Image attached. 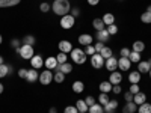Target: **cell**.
<instances>
[{
  "label": "cell",
  "instance_id": "obj_6",
  "mask_svg": "<svg viewBox=\"0 0 151 113\" xmlns=\"http://www.w3.org/2000/svg\"><path fill=\"white\" fill-rule=\"evenodd\" d=\"M91 65H92L95 69L103 68V67H104V59L101 57V54H100V53L92 54V56H91Z\"/></svg>",
  "mask_w": 151,
  "mask_h": 113
},
{
  "label": "cell",
  "instance_id": "obj_56",
  "mask_svg": "<svg viewBox=\"0 0 151 113\" xmlns=\"http://www.w3.org/2000/svg\"><path fill=\"white\" fill-rule=\"evenodd\" d=\"M147 12H151V5L148 6V9H147Z\"/></svg>",
  "mask_w": 151,
  "mask_h": 113
},
{
  "label": "cell",
  "instance_id": "obj_8",
  "mask_svg": "<svg viewBox=\"0 0 151 113\" xmlns=\"http://www.w3.org/2000/svg\"><path fill=\"white\" fill-rule=\"evenodd\" d=\"M30 65H32L33 69H40V68L44 65V60H42V57H41L40 54H35V56L30 59Z\"/></svg>",
  "mask_w": 151,
  "mask_h": 113
},
{
  "label": "cell",
  "instance_id": "obj_16",
  "mask_svg": "<svg viewBox=\"0 0 151 113\" xmlns=\"http://www.w3.org/2000/svg\"><path fill=\"white\" fill-rule=\"evenodd\" d=\"M129 82L132 84H137V83L141 82V72L139 71H132L129 74Z\"/></svg>",
  "mask_w": 151,
  "mask_h": 113
},
{
  "label": "cell",
  "instance_id": "obj_2",
  "mask_svg": "<svg viewBox=\"0 0 151 113\" xmlns=\"http://www.w3.org/2000/svg\"><path fill=\"white\" fill-rule=\"evenodd\" d=\"M71 59L74 64L77 65H83L86 62V53L85 50H80V48H73L71 50Z\"/></svg>",
  "mask_w": 151,
  "mask_h": 113
},
{
  "label": "cell",
  "instance_id": "obj_29",
  "mask_svg": "<svg viewBox=\"0 0 151 113\" xmlns=\"http://www.w3.org/2000/svg\"><path fill=\"white\" fill-rule=\"evenodd\" d=\"M88 113H104V109L101 104H94L88 109Z\"/></svg>",
  "mask_w": 151,
  "mask_h": 113
},
{
  "label": "cell",
  "instance_id": "obj_49",
  "mask_svg": "<svg viewBox=\"0 0 151 113\" xmlns=\"http://www.w3.org/2000/svg\"><path fill=\"white\" fill-rule=\"evenodd\" d=\"M133 97H134V95H133V94H132L130 91H129L127 94H125V95H124V98H125V101H127V103H130V101H133Z\"/></svg>",
  "mask_w": 151,
  "mask_h": 113
},
{
  "label": "cell",
  "instance_id": "obj_22",
  "mask_svg": "<svg viewBox=\"0 0 151 113\" xmlns=\"http://www.w3.org/2000/svg\"><path fill=\"white\" fill-rule=\"evenodd\" d=\"M150 65H148V62H144V60H141L139 64H137V71H139L141 74H144V72H150Z\"/></svg>",
  "mask_w": 151,
  "mask_h": 113
},
{
  "label": "cell",
  "instance_id": "obj_13",
  "mask_svg": "<svg viewBox=\"0 0 151 113\" xmlns=\"http://www.w3.org/2000/svg\"><path fill=\"white\" fill-rule=\"evenodd\" d=\"M55 69L64 72V74L67 75V74H70V72L73 71V65H71V64H67V62H65V64H58V67H56Z\"/></svg>",
  "mask_w": 151,
  "mask_h": 113
},
{
  "label": "cell",
  "instance_id": "obj_25",
  "mask_svg": "<svg viewBox=\"0 0 151 113\" xmlns=\"http://www.w3.org/2000/svg\"><path fill=\"white\" fill-rule=\"evenodd\" d=\"M100 91L103 94H109L112 91V83L110 82H101L100 83Z\"/></svg>",
  "mask_w": 151,
  "mask_h": 113
},
{
  "label": "cell",
  "instance_id": "obj_45",
  "mask_svg": "<svg viewBox=\"0 0 151 113\" xmlns=\"http://www.w3.org/2000/svg\"><path fill=\"white\" fill-rule=\"evenodd\" d=\"M130 92H132L133 95L137 94V92H141V91H139V84H132V86H130Z\"/></svg>",
  "mask_w": 151,
  "mask_h": 113
},
{
  "label": "cell",
  "instance_id": "obj_21",
  "mask_svg": "<svg viewBox=\"0 0 151 113\" xmlns=\"http://www.w3.org/2000/svg\"><path fill=\"white\" fill-rule=\"evenodd\" d=\"M116 107H118V101H116V99H110L106 106H103V109H104L106 113H107V112H113Z\"/></svg>",
  "mask_w": 151,
  "mask_h": 113
},
{
  "label": "cell",
  "instance_id": "obj_24",
  "mask_svg": "<svg viewBox=\"0 0 151 113\" xmlns=\"http://www.w3.org/2000/svg\"><path fill=\"white\" fill-rule=\"evenodd\" d=\"M101 20H103V23L106 24V26H110V24H115V15H113V14H104Z\"/></svg>",
  "mask_w": 151,
  "mask_h": 113
},
{
  "label": "cell",
  "instance_id": "obj_5",
  "mask_svg": "<svg viewBox=\"0 0 151 113\" xmlns=\"http://www.w3.org/2000/svg\"><path fill=\"white\" fill-rule=\"evenodd\" d=\"M40 82H41V84H44V86L50 84V83L53 82V72L50 71V69H44V71L40 74Z\"/></svg>",
  "mask_w": 151,
  "mask_h": 113
},
{
  "label": "cell",
  "instance_id": "obj_31",
  "mask_svg": "<svg viewBox=\"0 0 151 113\" xmlns=\"http://www.w3.org/2000/svg\"><path fill=\"white\" fill-rule=\"evenodd\" d=\"M76 107H77L79 112H86V113H88V109H89V107H88V104L85 103V99H79V101L76 103Z\"/></svg>",
  "mask_w": 151,
  "mask_h": 113
},
{
  "label": "cell",
  "instance_id": "obj_58",
  "mask_svg": "<svg viewBox=\"0 0 151 113\" xmlns=\"http://www.w3.org/2000/svg\"><path fill=\"white\" fill-rule=\"evenodd\" d=\"M147 62H148V65H150V67H151V59H148V60H147Z\"/></svg>",
  "mask_w": 151,
  "mask_h": 113
},
{
  "label": "cell",
  "instance_id": "obj_9",
  "mask_svg": "<svg viewBox=\"0 0 151 113\" xmlns=\"http://www.w3.org/2000/svg\"><path fill=\"white\" fill-rule=\"evenodd\" d=\"M130 65H132V62H130L129 57H119V60H118V69L129 71L130 69Z\"/></svg>",
  "mask_w": 151,
  "mask_h": 113
},
{
  "label": "cell",
  "instance_id": "obj_12",
  "mask_svg": "<svg viewBox=\"0 0 151 113\" xmlns=\"http://www.w3.org/2000/svg\"><path fill=\"white\" fill-rule=\"evenodd\" d=\"M95 38H97V41H98V42H103V44H104V42H107V41H109L110 35H109L107 29H104V30H100V32H97Z\"/></svg>",
  "mask_w": 151,
  "mask_h": 113
},
{
  "label": "cell",
  "instance_id": "obj_41",
  "mask_svg": "<svg viewBox=\"0 0 151 113\" xmlns=\"http://www.w3.org/2000/svg\"><path fill=\"white\" fill-rule=\"evenodd\" d=\"M64 113H79V110L76 106H68V107H65Z\"/></svg>",
  "mask_w": 151,
  "mask_h": 113
},
{
  "label": "cell",
  "instance_id": "obj_52",
  "mask_svg": "<svg viewBox=\"0 0 151 113\" xmlns=\"http://www.w3.org/2000/svg\"><path fill=\"white\" fill-rule=\"evenodd\" d=\"M88 3H89L91 6H95V5L100 3V0H88Z\"/></svg>",
  "mask_w": 151,
  "mask_h": 113
},
{
  "label": "cell",
  "instance_id": "obj_61",
  "mask_svg": "<svg viewBox=\"0 0 151 113\" xmlns=\"http://www.w3.org/2000/svg\"><path fill=\"white\" fill-rule=\"evenodd\" d=\"M107 113H113V112H107Z\"/></svg>",
  "mask_w": 151,
  "mask_h": 113
},
{
  "label": "cell",
  "instance_id": "obj_36",
  "mask_svg": "<svg viewBox=\"0 0 151 113\" xmlns=\"http://www.w3.org/2000/svg\"><path fill=\"white\" fill-rule=\"evenodd\" d=\"M9 74V65H0V79L6 77V75Z\"/></svg>",
  "mask_w": 151,
  "mask_h": 113
},
{
  "label": "cell",
  "instance_id": "obj_26",
  "mask_svg": "<svg viewBox=\"0 0 151 113\" xmlns=\"http://www.w3.org/2000/svg\"><path fill=\"white\" fill-rule=\"evenodd\" d=\"M73 91H74L76 94H82V92L85 91L83 82H74V83H73Z\"/></svg>",
  "mask_w": 151,
  "mask_h": 113
},
{
  "label": "cell",
  "instance_id": "obj_1",
  "mask_svg": "<svg viewBox=\"0 0 151 113\" xmlns=\"http://www.w3.org/2000/svg\"><path fill=\"white\" fill-rule=\"evenodd\" d=\"M52 9H53V12L56 15L64 17V15H67L68 12L71 11V6H70L68 0H55L53 5H52Z\"/></svg>",
  "mask_w": 151,
  "mask_h": 113
},
{
  "label": "cell",
  "instance_id": "obj_18",
  "mask_svg": "<svg viewBox=\"0 0 151 113\" xmlns=\"http://www.w3.org/2000/svg\"><path fill=\"white\" fill-rule=\"evenodd\" d=\"M92 26H94V29H95L97 32L104 30V29H106V24L103 23V20H101V18H95V20L92 21Z\"/></svg>",
  "mask_w": 151,
  "mask_h": 113
},
{
  "label": "cell",
  "instance_id": "obj_47",
  "mask_svg": "<svg viewBox=\"0 0 151 113\" xmlns=\"http://www.w3.org/2000/svg\"><path fill=\"white\" fill-rule=\"evenodd\" d=\"M70 12H71V15H73L74 18L80 15V11H79V8H71V11H70Z\"/></svg>",
  "mask_w": 151,
  "mask_h": 113
},
{
  "label": "cell",
  "instance_id": "obj_3",
  "mask_svg": "<svg viewBox=\"0 0 151 113\" xmlns=\"http://www.w3.org/2000/svg\"><path fill=\"white\" fill-rule=\"evenodd\" d=\"M15 51L20 54V57H23V59H32L35 54H33V45H26V44H23L21 47H18V48H15Z\"/></svg>",
  "mask_w": 151,
  "mask_h": 113
},
{
  "label": "cell",
  "instance_id": "obj_10",
  "mask_svg": "<svg viewBox=\"0 0 151 113\" xmlns=\"http://www.w3.org/2000/svg\"><path fill=\"white\" fill-rule=\"evenodd\" d=\"M92 39H94V38L89 35V33H82L80 36H79V44L80 45H91L92 44Z\"/></svg>",
  "mask_w": 151,
  "mask_h": 113
},
{
  "label": "cell",
  "instance_id": "obj_20",
  "mask_svg": "<svg viewBox=\"0 0 151 113\" xmlns=\"http://www.w3.org/2000/svg\"><path fill=\"white\" fill-rule=\"evenodd\" d=\"M21 2V0H0V8H11L15 6Z\"/></svg>",
  "mask_w": 151,
  "mask_h": 113
},
{
  "label": "cell",
  "instance_id": "obj_46",
  "mask_svg": "<svg viewBox=\"0 0 151 113\" xmlns=\"http://www.w3.org/2000/svg\"><path fill=\"white\" fill-rule=\"evenodd\" d=\"M103 47H104V44L103 42H97L95 45H94V48H95V53H100L103 50Z\"/></svg>",
  "mask_w": 151,
  "mask_h": 113
},
{
  "label": "cell",
  "instance_id": "obj_19",
  "mask_svg": "<svg viewBox=\"0 0 151 113\" xmlns=\"http://www.w3.org/2000/svg\"><path fill=\"white\" fill-rule=\"evenodd\" d=\"M44 65H45L47 69H55L58 67V60H56V57H47V60L44 62Z\"/></svg>",
  "mask_w": 151,
  "mask_h": 113
},
{
  "label": "cell",
  "instance_id": "obj_38",
  "mask_svg": "<svg viewBox=\"0 0 151 113\" xmlns=\"http://www.w3.org/2000/svg\"><path fill=\"white\" fill-rule=\"evenodd\" d=\"M56 60H58V64H65L67 62V53H59L56 56Z\"/></svg>",
  "mask_w": 151,
  "mask_h": 113
},
{
  "label": "cell",
  "instance_id": "obj_4",
  "mask_svg": "<svg viewBox=\"0 0 151 113\" xmlns=\"http://www.w3.org/2000/svg\"><path fill=\"white\" fill-rule=\"evenodd\" d=\"M76 23V18L71 15V14H67L60 18V27L62 29H71Z\"/></svg>",
  "mask_w": 151,
  "mask_h": 113
},
{
  "label": "cell",
  "instance_id": "obj_17",
  "mask_svg": "<svg viewBox=\"0 0 151 113\" xmlns=\"http://www.w3.org/2000/svg\"><path fill=\"white\" fill-rule=\"evenodd\" d=\"M133 101L136 103V106H141V104H144V103L147 101V95L142 94V92H137V94H134V97H133Z\"/></svg>",
  "mask_w": 151,
  "mask_h": 113
},
{
  "label": "cell",
  "instance_id": "obj_40",
  "mask_svg": "<svg viewBox=\"0 0 151 113\" xmlns=\"http://www.w3.org/2000/svg\"><path fill=\"white\" fill-rule=\"evenodd\" d=\"M85 53H86V56L89 54V56H92V54H95V48H94V45L91 44V45H86V48H85Z\"/></svg>",
  "mask_w": 151,
  "mask_h": 113
},
{
  "label": "cell",
  "instance_id": "obj_37",
  "mask_svg": "<svg viewBox=\"0 0 151 113\" xmlns=\"http://www.w3.org/2000/svg\"><path fill=\"white\" fill-rule=\"evenodd\" d=\"M141 21L145 24H151V12H144L141 15Z\"/></svg>",
  "mask_w": 151,
  "mask_h": 113
},
{
  "label": "cell",
  "instance_id": "obj_14",
  "mask_svg": "<svg viewBox=\"0 0 151 113\" xmlns=\"http://www.w3.org/2000/svg\"><path fill=\"white\" fill-rule=\"evenodd\" d=\"M38 79H40V74H38L36 69H27V75H26V80L29 83H35Z\"/></svg>",
  "mask_w": 151,
  "mask_h": 113
},
{
  "label": "cell",
  "instance_id": "obj_35",
  "mask_svg": "<svg viewBox=\"0 0 151 113\" xmlns=\"http://www.w3.org/2000/svg\"><path fill=\"white\" fill-rule=\"evenodd\" d=\"M36 39H35V36L32 35H27V36H24V39H23V44H26V45H35Z\"/></svg>",
  "mask_w": 151,
  "mask_h": 113
},
{
  "label": "cell",
  "instance_id": "obj_23",
  "mask_svg": "<svg viewBox=\"0 0 151 113\" xmlns=\"http://www.w3.org/2000/svg\"><path fill=\"white\" fill-rule=\"evenodd\" d=\"M134 112H136V103L134 101L127 103L124 106V109H122V113H134Z\"/></svg>",
  "mask_w": 151,
  "mask_h": 113
},
{
  "label": "cell",
  "instance_id": "obj_55",
  "mask_svg": "<svg viewBox=\"0 0 151 113\" xmlns=\"http://www.w3.org/2000/svg\"><path fill=\"white\" fill-rule=\"evenodd\" d=\"M0 65H3V57L0 56Z\"/></svg>",
  "mask_w": 151,
  "mask_h": 113
},
{
  "label": "cell",
  "instance_id": "obj_30",
  "mask_svg": "<svg viewBox=\"0 0 151 113\" xmlns=\"http://www.w3.org/2000/svg\"><path fill=\"white\" fill-rule=\"evenodd\" d=\"M129 59H130V62H133V64H139V62H141V53H137V51H130Z\"/></svg>",
  "mask_w": 151,
  "mask_h": 113
},
{
  "label": "cell",
  "instance_id": "obj_28",
  "mask_svg": "<svg viewBox=\"0 0 151 113\" xmlns=\"http://www.w3.org/2000/svg\"><path fill=\"white\" fill-rule=\"evenodd\" d=\"M53 82H56V83H64V82H65V74L60 72V71H56V72L53 74Z\"/></svg>",
  "mask_w": 151,
  "mask_h": 113
},
{
  "label": "cell",
  "instance_id": "obj_43",
  "mask_svg": "<svg viewBox=\"0 0 151 113\" xmlns=\"http://www.w3.org/2000/svg\"><path fill=\"white\" fill-rule=\"evenodd\" d=\"M26 75H27V69L26 68H20L18 69V77L20 79H26Z\"/></svg>",
  "mask_w": 151,
  "mask_h": 113
},
{
  "label": "cell",
  "instance_id": "obj_32",
  "mask_svg": "<svg viewBox=\"0 0 151 113\" xmlns=\"http://www.w3.org/2000/svg\"><path fill=\"white\" fill-rule=\"evenodd\" d=\"M137 112L139 113H151V104L145 101L144 104H141L139 107H137Z\"/></svg>",
  "mask_w": 151,
  "mask_h": 113
},
{
  "label": "cell",
  "instance_id": "obj_59",
  "mask_svg": "<svg viewBox=\"0 0 151 113\" xmlns=\"http://www.w3.org/2000/svg\"><path fill=\"white\" fill-rule=\"evenodd\" d=\"M150 77H151V68H150Z\"/></svg>",
  "mask_w": 151,
  "mask_h": 113
},
{
  "label": "cell",
  "instance_id": "obj_39",
  "mask_svg": "<svg viewBox=\"0 0 151 113\" xmlns=\"http://www.w3.org/2000/svg\"><path fill=\"white\" fill-rule=\"evenodd\" d=\"M107 32H109V35H116L118 33V26L116 24H110V26H107Z\"/></svg>",
  "mask_w": 151,
  "mask_h": 113
},
{
  "label": "cell",
  "instance_id": "obj_50",
  "mask_svg": "<svg viewBox=\"0 0 151 113\" xmlns=\"http://www.w3.org/2000/svg\"><path fill=\"white\" fill-rule=\"evenodd\" d=\"M112 92L113 94H121V86L119 84H113L112 86Z\"/></svg>",
  "mask_w": 151,
  "mask_h": 113
},
{
  "label": "cell",
  "instance_id": "obj_7",
  "mask_svg": "<svg viewBox=\"0 0 151 113\" xmlns=\"http://www.w3.org/2000/svg\"><path fill=\"white\" fill-rule=\"evenodd\" d=\"M104 67H106V69H109L110 72H113L115 69H118V60L112 56V57L106 59V62H104Z\"/></svg>",
  "mask_w": 151,
  "mask_h": 113
},
{
  "label": "cell",
  "instance_id": "obj_57",
  "mask_svg": "<svg viewBox=\"0 0 151 113\" xmlns=\"http://www.w3.org/2000/svg\"><path fill=\"white\" fill-rule=\"evenodd\" d=\"M3 42V38H2V35H0V44H2Z\"/></svg>",
  "mask_w": 151,
  "mask_h": 113
},
{
  "label": "cell",
  "instance_id": "obj_51",
  "mask_svg": "<svg viewBox=\"0 0 151 113\" xmlns=\"http://www.w3.org/2000/svg\"><path fill=\"white\" fill-rule=\"evenodd\" d=\"M11 45L14 47V48H18V47H20V41H18V39H12V41H11Z\"/></svg>",
  "mask_w": 151,
  "mask_h": 113
},
{
  "label": "cell",
  "instance_id": "obj_53",
  "mask_svg": "<svg viewBox=\"0 0 151 113\" xmlns=\"http://www.w3.org/2000/svg\"><path fill=\"white\" fill-rule=\"evenodd\" d=\"M48 113H58V109L56 107H52V109L48 110Z\"/></svg>",
  "mask_w": 151,
  "mask_h": 113
},
{
  "label": "cell",
  "instance_id": "obj_44",
  "mask_svg": "<svg viewBox=\"0 0 151 113\" xmlns=\"http://www.w3.org/2000/svg\"><path fill=\"white\" fill-rule=\"evenodd\" d=\"M50 8H52V6H50L48 3H45V2L40 5V9H41V12H48V11H50Z\"/></svg>",
  "mask_w": 151,
  "mask_h": 113
},
{
  "label": "cell",
  "instance_id": "obj_33",
  "mask_svg": "<svg viewBox=\"0 0 151 113\" xmlns=\"http://www.w3.org/2000/svg\"><path fill=\"white\" fill-rule=\"evenodd\" d=\"M100 54H101V57L103 59H109V57H112L113 54H112V50L109 48V47H103V50H101V51H100Z\"/></svg>",
  "mask_w": 151,
  "mask_h": 113
},
{
  "label": "cell",
  "instance_id": "obj_27",
  "mask_svg": "<svg viewBox=\"0 0 151 113\" xmlns=\"http://www.w3.org/2000/svg\"><path fill=\"white\" fill-rule=\"evenodd\" d=\"M145 50V44L142 41H134L133 42V51H137V53H142Z\"/></svg>",
  "mask_w": 151,
  "mask_h": 113
},
{
  "label": "cell",
  "instance_id": "obj_60",
  "mask_svg": "<svg viewBox=\"0 0 151 113\" xmlns=\"http://www.w3.org/2000/svg\"><path fill=\"white\" fill-rule=\"evenodd\" d=\"M79 113H86V112H79Z\"/></svg>",
  "mask_w": 151,
  "mask_h": 113
},
{
  "label": "cell",
  "instance_id": "obj_11",
  "mask_svg": "<svg viewBox=\"0 0 151 113\" xmlns=\"http://www.w3.org/2000/svg\"><path fill=\"white\" fill-rule=\"evenodd\" d=\"M121 80H122V74H121L119 71H113V72H110L109 82L112 83V86H113V84H119Z\"/></svg>",
  "mask_w": 151,
  "mask_h": 113
},
{
  "label": "cell",
  "instance_id": "obj_48",
  "mask_svg": "<svg viewBox=\"0 0 151 113\" xmlns=\"http://www.w3.org/2000/svg\"><path fill=\"white\" fill-rule=\"evenodd\" d=\"M129 54H130V50L129 48H121V57H129Z\"/></svg>",
  "mask_w": 151,
  "mask_h": 113
},
{
  "label": "cell",
  "instance_id": "obj_15",
  "mask_svg": "<svg viewBox=\"0 0 151 113\" xmlns=\"http://www.w3.org/2000/svg\"><path fill=\"white\" fill-rule=\"evenodd\" d=\"M59 50H60V53H71L73 45H71L70 41H60L59 42Z\"/></svg>",
  "mask_w": 151,
  "mask_h": 113
},
{
  "label": "cell",
  "instance_id": "obj_42",
  "mask_svg": "<svg viewBox=\"0 0 151 113\" xmlns=\"http://www.w3.org/2000/svg\"><path fill=\"white\" fill-rule=\"evenodd\" d=\"M85 103L88 104V107H91V106H94V104H95V98H94V97H86Z\"/></svg>",
  "mask_w": 151,
  "mask_h": 113
},
{
  "label": "cell",
  "instance_id": "obj_34",
  "mask_svg": "<svg viewBox=\"0 0 151 113\" xmlns=\"http://www.w3.org/2000/svg\"><path fill=\"white\" fill-rule=\"evenodd\" d=\"M110 101V99H109V94H100V97H98V103L100 104H101V106H106L107 103Z\"/></svg>",
  "mask_w": 151,
  "mask_h": 113
},
{
  "label": "cell",
  "instance_id": "obj_54",
  "mask_svg": "<svg viewBox=\"0 0 151 113\" xmlns=\"http://www.w3.org/2000/svg\"><path fill=\"white\" fill-rule=\"evenodd\" d=\"M0 94H3V84L0 83Z\"/></svg>",
  "mask_w": 151,
  "mask_h": 113
}]
</instances>
